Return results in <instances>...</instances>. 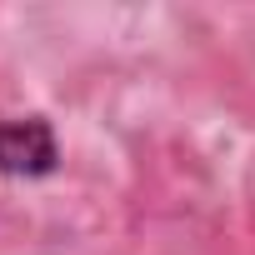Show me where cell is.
Returning a JSON list of instances; mask_svg holds the SVG:
<instances>
[{
    "instance_id": "obj_1",
    "label": "cell",
    "mask_w": 255,
    "mask_h": 255,
    "mask_svg": "<svg viewBox=\"0 0 255 255\" xmlns=\"http://www.w3.org/2000/svg\"><path fill=\"white\" fill-rule=\"evenodd\" d=\"M55 165H60V145H55V130L40 115L0 120V175L35 180V175H50Z\"/></svg>"
}]
</instances>
